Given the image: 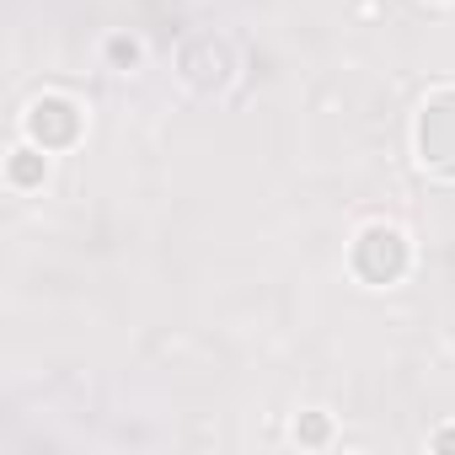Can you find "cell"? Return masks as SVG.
Segmentation results:
<instances>
[{
  "instance_id": "7",
  "label": "cell",
  "mask_w": 455,
  "mask_h": 455,
  "mask_svg": "<svg viewBox=\"0 0 455 455\" xmlns=\"http://www.w3.org/2000/svg\"><path fill=\"white\" fill-rule=\"evenodd\" d=\"M295 444H332V423H327V412H300V423H295Z\"/></svg>"
},
{
  "instance_id": "2",
  "label": "cell",
  "mask_w": 455,
  "mask_h": 455,
  "mask_svg": "<svg viewBox=\"0 0 455 455\" xmlns=\"http://www.w3.org/2000/svg\"><path fill=\"white\" fill-rule=\"evenodd\" d=\"M17 129H22V140L44 145L49 156L76 150V145H81V134H86V102H81L76 92L44 86V92H33V97H28V108H22Z\"/></svg>"
},
{
  "instance_id": "5",
  "label": "cell",
  "mask_w": 455,
  "mask_h": 455,
  "mask_svg": "<svg viewBox=\"0 0 455 455\" xmlns=\"http://www.w3.org/2000/svg\"><path fill=\"white\" fill-rule=\"evenodd\" d=\"M6 182H12L17 193L44 188V182H49V150H44V145H33V140H22V145L6 156Z\"/></svg>"
},
{
  "instance_id": "6",
  "label": "cell",
  "mask_w": 455,
  "mask_h": 455,
  "mask_svg": "<svg viewBox=\"0 0 455 455\" xmlns=\"http://www.w3.org/2000/svg\"><path fill=\"white\" fill-rule=\"evenodd\" d=\"M102 54H108V65L113 70H140V60H145V49H140V38H129V33H113L108 44H102Z\"/></svg>"
},
{
  "instance_id": "1",
  "label": "cell",
  "mask_w": 455,
  "mask_h": 455,
  "mask_svg": "<svg viewBox=\"0 0 455 455\" xmlns=\"http://www.w3.org/2000/svg\"><path fill=\"white\" fill-rule=\"evenodd\" d=\"M348 274L364 290H391L412 274V236L396 220H364L348 242Z\"/></svg>"
},
{
  "instance_id": "9",
  "label": "cell",
  "mask_w": 455,
  "mask_h": 455,
  "mask_svg": "<svg viewBox=\"0 0 455 455\" xmlns=\"http://www.w3.org/2000/svg\"><path fill=\"white\" fill-rule=\"evenodd\" d=\"M434 6H450V0H434Z\"/></svg>"
},
{
  "instance_id": "4",
  "label": "cell",
  "mask_w": 455,
  "mask_h": 455,
  "mask_svg": "<svg viewBox=\"0 0 455 455\" xmlns=\"http://www.w3.org/2000/svg\"><path fill=\"white\" fill-rule=\"evenodd\" d=\"M172 65H177V81L188 92H198V97H225V92L236 86V70H242L231 38H220V33H188L177 44Z\"/></svg>"
},
{
  "instance_id": "3",
  "label": "cell",
  "mask_w": 455,
  "mask_h": 455,
  "mask_svg": "<svg viewBox=\"0 0 455 455\" xmlns=\"http://www.w3.org/2000/svg\"><path fill=\"white\" fill-rule=\"evenodd\" d=\"M412 156L428 177L455 182V86H434L412 113Z\"/></svg>"
},
{
  "instance_id": "8",
  "label": "cell",
  "mask_w": 455,
  "mask_h": 455,
  "mask_svg": "<svg viewBox=\"0 0 455 455\" xmlns=\"http://www.w3.org/2000/svg\"><path fill=\"white\" fill-rule=\"evenodd\" d=\"M428 450H455V423L450 428H434L428 434Z\"/></svg>"
}]
</instances>
